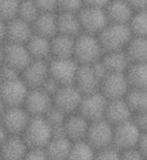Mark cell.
<instances>
[{"label": "cell", "mask_w": 147, "mask_h": 160, "mask_svg": "<svg viewBox=\"0 0 147 160\" xmlns=\"http://www.w3.org/2000/svg\"><path fill=\"white\" fill-rule=\"evenodd\" d=\"M132 115L133 111L125 98L108 100L105 119L110 124L113 126L122 124L124 122L131 120Z\"/></svg>", "instance_id": "cell-19"}, {"label": "cell", "mask_w": 147, "mask_h": 160, "mask_svg": "<svg viewBox=\"0 0 147 160\" xmlns=\"http://www.w3.org/2000/svg\"><path fill=\"white\" fill-rule=\"evenodd\" d=\"M132 121L136 125V127L140 130L141 133L147 132V113L146 112L133 113Z\"/></svg>", "instance_id": "cell-40"}, {"label": "cell", "mask_w": 147, "mask_h": 160, "mask_svg": "<svg viewBox=\"0 0 147 160\" xmlns=\"http://www.w3.org/2000/svg\"><path fill=\"white\" fill-rule=\"evenodd\" d=\"M141 132L133 123L132 119L114 126L113 146L120 151L137 147Z\"/></svg>", "instance_id": "cell-13"}, {"label": "cell", "mask_w": 147, "mask_h": 160, "mask_svg": "<svg viewBox=\"0 0 147 160\" xmlns=\"http://www.w3.org/2000/svg\"><path fill=\"white\" fill-rule=\"evenodd\" d=\"M107 72L101 62L94 65H80L78 70L75 85L83 95L100 91L101 81Z\"/></svg>", "instance_id": "cell-4"}, {"label": "cell", "mask_w": 147, "mask_h": 160, "mask_svg": "<svg viewBox=\"0 0 147 160\" xmlns=\"http://www.w3.org/2000/svg\"><path fill=\"white\" fill-rule=\"evenodd\" d=\"M22 137L30 148H45L53 138V127L44 116H31Z\"/></svg>", "instance_id": "cell-3"}, {"label": "cell", "mask_w": 147, "mask_h": 160, "mask_svg": "<svg viewBox=\"0 0 147 160\" xmlns=\"http://www.w3.org/2000/svg\"><path fill=\"white\" fill-rule=\"evenodd\" d=\"M33 34V24L19 17L7 21L5 42L26 43Z\"/></svg>", "instance_id": "cell-20"}, {"label": "cell", "mask_w": 147, "mask_h": 160, "mask_svg": "<svg viewBox=\"0 0 147 160\" xmlns=\"http://www.w3.org/2000/svg\"><path fill=\"white\" fill-rule=\"evenodd\" d=\"M104 52L98 35L82 32L76 36L74 58L80 65H94L100 62Z\"/></svg>", "instance_id": "cell-1"}, {"label": "cell", "mask_w": 147, "mask_h": 160, "mask_svg": "<svg viewBox=\"0 0 147 160\" xmlns=\"http://www.w3.org/2000/svg\"><path fill=\"white\" fill-rule=\"evenodd\" d=\"M128 26L133 36L147 38V8L136 10L128 23Z\"/></svg>", "instance_id": "cell-31"}, {"label": "cell", "mask_w": 147, "mask_h": 160, "mask_svg": "<svg viewBox=\"0 0 147 160\" xmlns=\"http://www.w3.org/2000/svg\"><path fill=\"white\" fill-rule=\"evenodd\" d=\"M126 101L129 104L133 113H147V89L134 90L131 89L126 95Z\"/></svg>", "instance_id": "cell-32"}, {"label": "cell", "mask_w": 147, "mask_h": 160, "mask_svg": "<svg viewBox=\"0 0 147 160\" xmlns=\"http://www.w3.org/2000/svg\"><path fill=\"white\" fill-rule=\"evenodd\" d=\"M110 0H83L84 6H93V7H102L105 8Z\"/></svg>", "instance_id": "cell-43"}, {"label": "cell", "mask_w": 147, "mask_h": 160, "mask_svg": "<svg viewBox=\"0 0 147 160\" xmlns=\"http://www.w3.org/2000/svg\"><path fill=\"white\" fill-rule=\"evenodd\" d=\"M6 25L7 21L0 18V43H4L6 40Z\"/></svg>", "instance_id": "cell-45"}, {"label": "cell", "mask_w": 147, "mask_h": 160, "mask_svg": "<svg viewBox=\"0 0 147 160\" xmlns=\"http://www.w3.org/2000/svg\"><path fill=\"white\" fill-rule=\"evenodd\" d=\"M5 108H6V105L4 104V102L2 101L1 97H0V116L2 115V113L4 112V110H5Z\"/></svg>", "instance_id": "cell-48"}, {"label": "cell", "mask_w": 147, "mask_h": 160, "mask_svg": "<svg viewBox=\"0 0 147 160\" xmlns=\"http://www.w3.org/2000/svg\"><path fill=\"white\" fill-rule=\"evenodd\" d=\"M84 6L83 0H58V11H74L77 12Z\"/></svg>", "instance_id": "cell-37"}, {"label": "cell", "mask_w": 147, "mask_h": 160, "mask_svg": "<svg viewBox=\"0 0 147 160\" xmlns=\"http://www.w3.org/2000/svg\"><path fill=\"white\" fill-rule=\"evenodd\" d=\"M130 91L125 72H108L101 81L100 92L108 100L125 98Z\"/></svg>", "instance_id": "cell-11"}, {"label": "cell", "mask_w": 147, "mask_h": 160, "mask_svg": "<svg viewBox=\"0 0 147 160\" xmlns=\"http://www.w3.org/2000/svg\"><path fill=\"white\" fill-rule=\"evenodd\" d=\"M57 12H40L33 23V32L48 38H53L58 33Z\"/></svg>", "instance_id": "cell-25"}, {"label": "cell", "mask_w": 147, "mask_h": 160, "mask_svg": "<svg viewBox=\"0 0 147 160\" xmlns=\"http://www.w3.org/2000/svg\"><path fill=\"white\" fill-rule=\"evenodd\" d=\"M125 74L130 90L147 89V62H132Z\"/></svg>", "instance_id": "cell-28"}, {"label": "cell", "mask_w": 147, "mask_h": 160, "mask_svg": "<svg viewBox=\"0 0 147 160\" xmlns=\"http://www.w3.org/2000/svg\"><path fill=\"white\" fill-rule=\"evenodd\" d=\"M29 89L21 76L3 80L0 87V97L6 107L23 106Z\"/></svg>", "instance_id": "cell-7"}, {"label": "cell", "mask_w": 147, "mask_h": 160, "mask_svg": "<svg viewBox=\"0 0 147 160\" xmlns=\"http://www.w3.org/2000/svg\"><path fill=\"white\" fill-rule=\"evenodd\" d=\"M137 148L140 150V152L145 156L147 159V132L144 133H141L140 139L138 141V145H137Z\"/></svg>", "instance_id": "cell-42"}, {"label": "cell", "mask_w": 147, "mask_h": 160, "mask_svg": "<svg viewBox=\"0 0 147 160\" xmlns=\"http://www.w3.org/2000/svg\"><path fill=\"white\" fill-rule=\"evenodd\" d=\"M75 40L74 36L56 34L52 38V58H74Z\"/></svg>", "instance_id": "cell-27"}, {"label": "cell", "mask_w": 147, "mask_h": 160, "mask_svg": "<svg viewBox=\"0 0 147 160\" xmlns=\"http://www.w3.org/2000/svg\"><path fill=\"white\" fill-rule=\"evenodd\" d=\"M30 118L23 106H14L5 108L0 116V121L8 135H22Z\"/></svg>", "instance_id": "cell-9"}, {"label": "cell", "mask_w": 147, "mask_h": 160, "mask_svg": "<svg viewBox=\"0 0 147 160\" xmlns=\"http://www.w3.org/2000/svg\"><path fill=\"white\" fill-rule=\"evenodd\" d=\"M98 36L104 52H114L125 51L132 38V33L128 24L109 22Z\"/></svg>", "instance_id": "cell-2"}, {"label": "cell", "mask_w": 147, "mask_h": 160, "mask_svg": "<svg viewBox=\"0 0 147 160\" xmlns=\"http://www.w3.org/2000/svg\"><path fill=\"white\" fill-rule=\"evenodd\" d=\"M0 160H3V156H2V153H1V150H0Z\"/></svg>", "instance_id": "cell-50"}, {"label": "cell", "mask_w": 147, "mask_h": 160, "mask_svg": "<svg viewBox=\"0 0 147 160\" xmlns=\"http://www.w3.org/2000/svg\"><path fill=\"white\" fill-rule=\"evenodd\" d=\"M83 95L75 85L61 86L53 96V105L67 114L78 112Z\"/></svg>", "instance_id": "cell-12"}, {"label": "cell", "mask_w": 147, "mask_h": 160, "mask_svg": "<svg viewBox=\"0 0 147 160\" xmlns=\"http://www.w3.org/2000/svg\"><path fill=\"white\" fill-rule=\"evenodd\" d=\"M79 11H58V33L76 38L82 33V26L79 18ZM57 33V34H58Z\"/></svg>", "instance_id": "cell-23"}, {"label": "cell", "mask_w": 147, "mask_h": 160, "mask_svg": "<svg viewBox=\"0 0 147 160\" xmlns=\"http://www.w3.org/2000/svg\"><path fill=\"white\" fill-rule=\"evenodd\" d=\"M33 59L25 43H4V63L20 74Z\"/></svg>", "instance_id": "cell-14"}, {"label": "cell", "mask_w": 147, "mask_h": 160, "mask_svg": "<svg viewBox=\"0 0 147 160\" xmlns=\"http://www.w3.org/2000/svg\"><path fill=\"white\" fill-rule=\"evenodd\" d=\"M101 65L108 72H126L131 62L125 51L105 52L100 59Z\"/></svg>", "instance_id": "cell-22"}, {"label": "cell", "mask_w": 147, "mask_h": 160, "mask_svg": "<svg viewBox=\"0 0 147 160\" xmlns=\"http://www.w3.org/2000/svg\"><path fill=\"white\" fill-rule=\"evenodd\" d=\"M7 132L5 130V128H4L3 124L1 123V121H0V144H1L3 142V140L7 137Z\"/></svg>", "instance_id": "cell-46"}, {"label": "cell", "mask_w": 147, "mask_h": 160, "mask_svg": "<svg viewBox=\"0 0 147 160\" xmlns=\"http://www.w3.org/2000/svg\"><path fill=\"white\" fill-rule=\"evenodd\" d=\"M109 22L128 24L136 11L126 0H110L105 7Z\"/></svg>", "instance_id": "cell-21"}, {"label": "cell", "mask_w": 147, "mask_h": 160, "mask_svg": "<svg viewBox=\"0 0 147 160\" xmlns=\"http://www.w3.org/2000/svg\"><path fill=\"white\" fill-rule=\"evenodd\" d=\"M107 105L108 99L100 91H97L83 96L78 112L90 122L98 121L101 119H105Z\"/></svg>", "instance_id": "cell-10"}, {"label": "cell", "mask_w": 147, "mask_h": 160, "mask_svg": "<svg viewBox=\"0 0 147 160\" xmlns=\"http://www.w3.org/2000/svg\"><path fill=\"white\" fill-rule=\"evenodd\" d=\"M73 143L68 137H57L52 138L44 150L49 160H67L72 150Z\"/></svg>", "instance_id": "cell-26"}, {"label": "cell", "mask_w": 147, "mask_h": 160, "mask_svg": "<svg viewBox=\"0 0 147 160\" xmlns=\"http://www.w3.org/2000/svg\"><path fill=\"white\" fill-rule=\"evenodd\" d=\"M96 150L86 140L73 143V147L67 160H95Z\"/></svg>", "instance_id": "cell-30"}, {"label": "cell", "mask_w": 147, "mask_h": 160, "mask_svg": "<svg viewBox=\"0 0 147 160\" xmlns=\"http://www.w3.org/2000/svg\"><path fill=\"white\" fill-rule=\"evenodd\" d=\"M135 10L147 8V0H126Z\"/></svg>", "instance_id": "cell-44"}, {"label": "cell", "mask_w": 147, "mask_h": 160, "mask_svg": "<svg viewBox=\"0 0 147 160\" xmlns=\"http://www.w3.org/2000/svg\"><path fill=\"white\" fill-rule=\"evenodd\" d=\"M28 149L22 135H7L0 144L3 160H23Z\"/></svg>", "instance_id": "cell-18"}, {"label": "cell", "mask_w": 147, "mask_h": 160, "mask_svg": "<svg viewBox=\"0 0 147 160\" xmlns=\"http://www.w3.org/2000/svg\"><path fill=\"white\" fill-rule=\"evenodd\" d=\"M131 63L147 62V38L133 36L125 48Z\"/></svg>", "instance_id": "cell-29"}, {"label": "cell", "mask_w": 147, "mask_h": 160, "mask_svg": "<svg viewBox=\"0 0 147 160\" xmlns=\"http://www.w3.org/2000/svg\"><path fill=\"white\" fill-rule=\"evenodd\" d=\"M41 12H57L58 0H33Z\"/></svg>", "instance_id": "cell-38"}, {"label": "cell", "mask_w": 147, "mask_h": 160, "mask_svg": "<svg viewBox=\"0 0 147 160\" xmlns=\"http://www.w3.org/2000/svg\"><path fill=\"white\" fill-rule=\"evenodd\" d=\"M2 83H3V78H2V75H1V72H0V87H1Z\"/></svg>", "instance_id": "cell-49"}, {"label": "cell", "mask_w": 147, "mask_h": 160, "mask_svg": "<svg viewBox=\"0 0 147 160\" xmlns=\"http://www.w3.org/2000/svg\"><path fill=\"white\" fill-rule=\"evenodd\" d=\"M68 114L65 113L62 111L61 109H58L54 105H53V107L50 108L47 114L44 115V118L47 119L48 122L49 123L52 127H58V126H63L65 123L66 119L68 117Z\"/></svg>", "instance_id": "cell-35"}, {"label": "cell", "mask_w": 147, "mask_h": 160, "mask_svg": "<svg viewBox=\"0 0 147 160\" xmlns=\"http://www.w3.org/2000/svg\"><path fill=\"white\" fill-rule=\"evenodd\" d=\"M53 96L43 88L29 89L23 107L30 116H44L53 107Z\"/></svg>", "instance_id": "cell-15"}, {"label": "cell", "mask_w": 147, "mask_h": 160, "mask_svg": "<svg viewBox=\"0 0 147 160\" xmlns=\"http://www.w3.org/2000/svg\"><path fill=\"white\" fill-rule=\"evenodd\" d=\"M121 160H147L140 150L134 147L121 151Z\"/></svg>", "instance_id": "cell-41"}, {"label": "cell", "mask_w": 147, "mask_h": 160, "mask_svg": "<svg viewBox=\"0 0 147 160\" xmlns=\"http://www.w3.org/2000/svg\"><path fill=\"white\" fill-rule=\"evenodd\" d=\"M20 0H0V18L9 21L17 17Z\"/></svg>", "instance_id": "cell-34"}, {"label": "cell", "mask_w": 147, "mask_h": 160, "mask_svg": "<svg viewBox=\"0 0 147 160\" xmlns=\"http://www.w3.org/2000/svg\"><path fill=\"white\" fill-rule=\"evenodd\" d=\"M95 160H121V151L114 146L96 150Z\"/></svg>", "instance_id": "cell-36"}, {"label": "cell", "mask_w": 147, "mask_h": 160, "mask_svg": "<svg viewBox=\"0 0 147 160\" xmlns=\"http://www.w3.org/2000/svg\"><path fill=\"white\" fill-rule=\"evenodd\" d=\"M21 78L30 89L41 88L49 78L48 61L31 59L22 71Z\"/></svg>", "instance_id": "cell-16"}, {"label": "cell", "mask_w": 147, "mask_h": 160, "mask_svg": "<svg viewBox=\"0 0 147 160\" xmlns=\"http://www.w3.org/2000/svg\"><path fill=\"white\" fill-rule=\"evenodd\" d=\"M41 11L33 0H20L17 17L33 24Z\"/></svg>", "instance_id": "cell-33"}, {"label": "cell", "mask_w": 147, "mask_h": 160, "mask_svg": "<svg viewBox=\"0 0 147 160\" xmlns=\"http://www.w3.org/2000/svg\"><path fill=\"white\" fill-rule=\"evenodd\" d=\"M4 43H0V68L4 63Z\"/></svg>", "instance_id": "cell-47"}, {"label": "cell", "mask_w": 147, "mask_h": 160, "mask_svg": "<svg viewBox=\"0 0 147 160\" xmlns=\"http://www.w3.org/2000/svg\"><path fill=\"white\" fill-rule=\"evenodd\" d=\"M78 13L82 26V32L99 35L109 23L106 10L102 7L83 6Z\"/></svg>", "instance_id": "cell-6"}, {"label": "cell", "mask_w": 147, "mask_h": 160, "mask_svg": "<svg viewBox=\"0 0 147 160\" xmlns=\"http://www.w3.org/2000/svg\"><path fill=\"white\" fill-rule=\"evenodd\" d=\"M25 44L33 59L48 61L52 58V38L33 32Z\"/></svg>", "instance_id": "cell-24"}, {"label": "cell", "mask_w": 147, "mask_h": 160, "mask_svg": "<svg viewBox=\"0 0 147 160\" xmlns=\"http://www.w3.org/2000/svg\"><path fill=\"white\" fill-rule=\"evenodd\" d=\"M90 124L91 122L87 120L82 114L75 112L68 115L63 123V129L68 138L73 142H77L86 139Z\"/></svg>", "instance_id": "cell-17"}, {"label": "cell", "mask_w": 147, "mask_h": 160, "mask_svg": "<svg viewBox=\"0 0 147 160\" xmlns=\"http://www.w3.org/2000/svg\"><path fill=\"white\" fill-rule=\"evenodd\" d=\"M79 67L74 58H52L48 59L49 78L59 86L74 85Z\"/></svg>", "instance_id": "cell-5"}, {"label": "cell", "mask_w": 147, "mask_h": 160, "mask_svg": "<svg viewBox=\"0 0 147 160\" xmlns=\"http://www.w3.org/2000/svg\"><path fill=\"white\" fill-rule=\"evenodd\" d=\"M113 136L114 126L106 119H101L91 122L85 140L95 150H100L113 146Z\"/></svg>", "instance_id": "cell-8"}, {"label": "cell", "mask_w": 147, "mask_h": 160, "mask_svg": "<svg viewBox=\"0 0 147 160\" xmlns=\"http://www.w3.org/2000/svg\"><path fill=\"white\" fill-rule=\"evenodd\" d=\"M23 160H49L44 148H30L25 154Z\"/></svg>", "instance_id": "cell-39"}]
</instances>
